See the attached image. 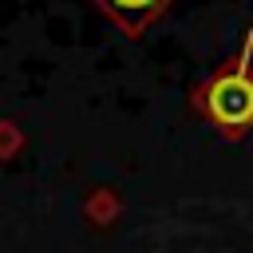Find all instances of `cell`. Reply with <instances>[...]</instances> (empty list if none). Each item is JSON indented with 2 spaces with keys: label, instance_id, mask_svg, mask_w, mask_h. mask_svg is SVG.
Instances as JSON below:
<instances>
[{
  "label": "cell",
  "instance_id": "1",
  "mask_svg": "<svg viewBox=\"0 0 253 253\" xmlns=\"http://www.w3.org/2000/svg\"><path fill=\"white\" fill-rule=\"evenodd\" d=\"M206 111L213 123L229 126V130H241L253 123V79L245 71H229V75H217L206 95H202Z\"/></svg>",
  "mask_w": 253,
  "mask_h": 253
},
{
  "label": "cell",
  "instance_id": "2",
  "mask_svg": "<svg viewBox=\"0 0 253 253\" xmlns=\"http://www.w3.org/2000/svg\"><path fill=\"white\" fill-rule=\"evenodd\" d=\"M99 4H103L119 24H126V28H142L166 0H99Z\"/></svg>",
  "mask_w": 253,
  "mask_h": 253
}]
</instances>
